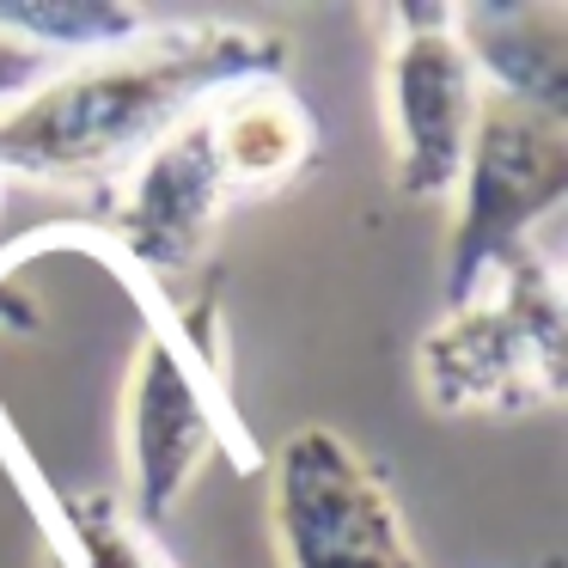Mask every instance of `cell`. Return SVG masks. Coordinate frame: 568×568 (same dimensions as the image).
<instances>
[{
	"mask_svg": "<svg viewBox=\"0 0 568 568\" xmlns=\"http://www.w3.org/2000/svg\"><path fill=\"white\" fill-rule=\"evenodd\" d=\"M68 556H74L68 568H178L135 519H123L111 495H80L68 519Z\"/></svg>",
	"mask_w": 568,
	"mask_h": 568,
	"instance_id": "obj_10",
	"label": "cell"
},
{
	"mask_svg": "<svg viewBox=\"0 0 568 568\" xmlns=\"http://www.w3.org/2000/svg\"><path fill=\"white\" fill-rule=\"evenodd\" d=\"M477 43H465L470 68L495 74V99L531 104L544 116L568 111V43H562V7H483V13H458Z\"/></svg>",
	"mask_w": 568,
	"mask_h": 568,
	"instance_id": "obj_9",
	"label": "cell"
},
{
	"mask_svg": "<svg viewBox=\"0 0 568 568\" xmlns=\"http://www.w3.org/2000/svg\"><path fill=\"white\" fill-rule=\"evenodd\" d=\"M226 178L209 148V111H190L141 153L123 202V245L153 270H184L226 209Z\"/></svg>",
	"mask_w": 568,
	"mask_h": 568,
	"instance_id": "obj_6",
	"label": "cell"
},
{
	"mask_svg": "<svg viewBox=\"0 0 568 568\" xmlns=\"http://www.w3.org/2000/svg\"><path fill=\"white\" fill-rule=\"evenodd\" d=\"M440 409H531L562 392V287L526 251L501 257V287L458 300L416 355Z\"/></svg>",
	"mask_w": 568,
	"mask_h": 568,
	"instance_id": "obj_2",
	"label": "cell"
},
{
	"mask_svg": "<svg viewBox=\"0 0 568 568\" xmlns=\"http://www.w3.org/2000/svg\"><path fill=\"white\" fill-rule=\"evenodd\" d=\"M275 538L287 568H422L385 483L331 428H300L275 477Z\"/></svg>",
	"mask_w": 568,
	"mask_h": 568,
	"instance_id": "obj_3",
	"label": "cell"
},
{
	"mask_svg": "<svg viewBox=\"0 0 568 568\" xmlns=\"http://www.w3.org/2000/svg\"><path fill=\"white\" fill-rule=\"evenodd\" d=\"M214 446V416L202 373L172 336H148L129 385V458H135V501L160 519Z\"/></svg>",
	"mask_w": 568,
	"mask_h": 568,
	"instance_id": "obj_7",
	"label": "cell"
},
{
	"mask_svg": "<svg viewBox=\"0 0 568 568\" xmlns=\"http://www.w3.org/2000/svg\"><path fill=\"white\" fill-rule=\"evenodd\" d=\"M404 38L385 62V116H392V165L397 190L422 202H440L458 190L477 135L483 87L465 55V38H453V13H397Z\"/></svg>",
	"mask_w": 568,
	"mask_h": 568,
	"instance_id": "obj_5",
	"label": "cell"
},
{
	"mask_svg": "<svg viewBox=\"0 0 568 568\" xmlns=\"http://www.w3.org/2000/svg\"><path fill=\"white\" fill-rule=\"evenodd\" d=\"M209 111V148L221 165L226 190H275L282 178H294V165L312 148V116L270 80H245L233 92H214Z\"/></svg>",
	"mask_w": 568,
	"mask_h": 568,
	"instance_id": "obj_8",
	"label": "cell"
},
{
	"mask_svg": "<svg viewBox=\"0 0 568 568\" xmlns=\"http://www.w3.org/2000/svg\"><path fill=\"white\" fill-rule=\"evenodd\" d=\"M251 38H153L135 55H104L92 68L50 80L26 104L0 116V172L26 178H80L148 153L178 116H190L209 87L251 74L270 50H245Z\"/></svg>",
	"mask_w": 568,
	"mask_h": 568,
	"instance_id": "obj_1",
	"label": "cell"
},
{
	"mask_svg": "<svg viewBox=\"0 0 568 568\" xmlns=\"http://www.w3.org/2000/svg\"><path fill=\"white\" fill-rule=\"evenodd\" d=\"M38 74H43V50H38V43L13 38V31H0V99L26 92Z\"/></svg>",
	"mask_w": 568,
	"mask_h": 568,
	"instance_id": "obj_12",
	"label": "cell"
},
{
	"mask_svg": "<svg viewBox=\"0 0 568 568\" xmlns=\"http://www.w3.org/2000/svg\"><path fill=\"white\" fill-rule=\"evenodd\" d=\"M562 184H568L562 116H544L531 104L483 92L470 160L465 178H458V190H465V214H458V239H453L458 300H470V287H483V270L501 263L514 251V239L562 202Z\"/></svg>",
	"mask_w": 568,
	"mask_h": 568,
	"instance_id": "obj_4",
	"label": "cell"
},
{
	"mask_svg": "<svg viewBox=\"0 0 568 568\" xmlns=\"http://www.w3.org/2000/svg\"><path fill=\"white\" fill-rule=\"evenodd\" d=\"M0 26L13 38H43L50 50H123L141 31L135 7H7Z\"/></svg>",
	"mask_w": 568,
	"mask_h": 568,
	"instance_id": "obj_11",
	"label": "cell"
}]
</instances>
